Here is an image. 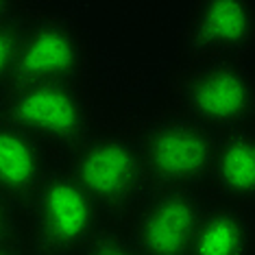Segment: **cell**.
I'll list each match as a JSON object with an SVG mask.
<instances>
[{
  "label": "cell",
  "instance_id": "obj_1",
  "mask_svg": "<svg viewBox=\"0 0 255 255\" xmlns=\"http://www.w3.org/2000/svg\"><path fill=\"white\" fill-rule=\"evenodd\" d=\"M63 170L92 199L103 218L125 223L153 192L135 142L123 135L90 133L70 153Z\"/></svg>",
  "mask_w": 255,
  "mask_h": 255
},
{
  "label": "cell",
  "instance_id": "obj_2",
  "mask_svg": "<svg viewBox=\"0 0 255 255\" xmlns=\"http://www.w3.org/2000/svg\"><path fill=\"white\" fill-rule=\"evenodd\" d=\"M216 142L218 131L183 114L166 116L146 125L135 146L150 190H199L210 177Z\"/></svg>",
  "mask_w": 255,
  "mask_h": 255
},
{
  "label": "cell",
  "instance_id": "obj_3",
  "mask_svg": "<svg viewBox=\"0 0 255 255\" xmlns=\"http://www.w3.org/2000/svg\"><path fill=\"white\" fill-rule=\"evenodd\" d=\"M0 118L42 146L70 153L90 135L92 116L83 92L68 83L11 85L0 94Z\"/></svg>",
  "mask_w": 255,
  "mask_h": 255
},
{
  "label": "cell",
  "instance_id": "obj_4",
  "mask_svg": "<svg viewBox=\"0 0 255 255\" xmlns=\"http://www.w3.org/2000/svg\"><path fill=\"white\" fill-rule=\"evenodd\" d=\"M183 116L227 131L249 125L255 112V79L249 61L203 59L190 63L177 85Z\"/></svg>",
  "mask_w": 255,
  "mask_h": 255
},
{
  "label": "cell",
  "instance_id": "obj_5",
  "mask_svg": "<svg viewBox=\"0 0 255 255\" xmlns=\"http://www.w3.org/2000/svg\"><path fill=\"white\" fill-rule=\"evenodd\" d=\"M24 212L35 255H81L103 225L92 199L63 168L48 172Z\"/></svg>",
  "mask_w": 255,
  "mask_h": 255
},
{
  "label": "cell",
  "instance_id": "obj_6",
  "mask_svg": "<svg viewBox=\"0 0 255 255\" xmlns=\"http://www.w3.org/2000/svg\"><path fill=\"white\" fill-rule=\"evenodd\" d=\"M83 79L85 48L74 22L61 13L26 20L11 85L68 83L81 88Z\"/></svg>",
  "mask_w": 255,
  "mask_h": 255
},
{
  "label": "cell",
  "instance_id": "obj_7",
  "mask_svg": "<svg viewBox=\"0 0 255 255\" xmlns=\"http://www.w3.org/2000/svg\"><path fill=\"white\" fill-rule=\"evenodd\" d=\"M205 207L199 190H155L131 216V247L137 255H188Z\"/></svg>",
  "mask_w": 255,
  "mask_h": 255
},
{
  "label": "cell",
  "instance_id": "obj_8",
  "mask_svg": "<svg viewBox=\"0 0 255 255\" xmlns=\"http://www.w3.org/2000/svg\"><path fill=\"white\" fill-rule=\"evenodd\" d=\"M255 9L247 0H207L194 4L185 33V57L247 61L255 44Z\"/></svg>",
  "mask_w": 255,
  "mask_h": 255
},
{
  "label": "cell",
  "instance_id": "obj_9",
  "mask_svg": "<svg viewBox=\"0 0 255 255\" xmlns=\"http://www.w3.org/2000/svg\"><path fill=\"white\" fill-rule=\"evenodd\" d=\"M50 170L48 150L0 118V194L24 212Z\"/></svg>",
  "mask_w": 255,
  "mask_h": 255
},
{
  "label": "cell",
  "instance_id": "obj_10",
  "mask_svg": "<svg viewBox=\"0 0 255 255\" xmlns=\"http://www.w3.org/2000/svg\"><path fill=\"white\" fill-rule=\"evenodd\" d=\"M207 181L220 203L253 210L255 203V131L251 125L218 133Z\"/></svg>",
  "mask_w": 255,
  "mask_h": 255
},
{
  "label": "cell",
  "instance_id": "obj_11",
  "mask_svg": "<svg viewBox=\"0 0 255 255\" xmlns=\"http://www.w3.org/2000/svg\"><path fill=\"white\" fill-rule=\"evenodd\" d=\"M253 210L218 203L205 207L188 255H253Z\"/></svg>",
  "mask_w": 255,
  "mask_h": 255
},
{
  "label": "cell",
  "instance_id": "obj_12",
  "mask_svg": "<svg viewBox=\"0 0 255 255\" xmlns=\"http://www.w3.org/2000/svg\"><path fill=\"white\" fill-rule=\"evenodd\" d=\"M24 22V15L18 13L15 18L0 24V94L9 88L11 79H13V68L15 59H18Z\"/></svg>",
  "mask_w": 255,
  "mask_h": 255
},
{
  "label": "cell",
  "instance_id": "obj_13",
  "mask_svg": "<svg viewBox=\"0 0 255 255\" xmlns=\"http://www.w3.org/2000/svg\"><path fill=\"white\" fill-rule=\"evenodd\" d=\"M81 255H137L131 247L129 238L123 236L118 229L101 225L98 231L92 236V240L85 245Z\"/></svg>",
  "mask_w": 255,
  "mask_h": 255
},
{
  "label": "cell",
  "instance_id": "obj_14",
  "mask_svg": "<svg viewBox=\"0 0 255 255\" xmlns=\"http://www.w3.org/2000/svg\"><path fill=\"white\" fill-rule=\"evenodd\" d=\"M0 236H22L20 234V212L0 194Z\"/></svg>",
  "mask_w": 255,
  "mask_h": 255
},
{
  "label": "cell",
  "instance_id": "obj_15",
  "mask_svg": "<svg viewBox=\"0 0 255 255\" xmlns=\"http://www.w3.org/2000/svg\"><path fill=\"white\" fill-rule=\"evenodd\" d=\"M0 255H24L22 236H0Z\"/></svg>",
  "mask_w": 255,
  "mask_h": 255
},
{
  "label": "cell",
  "instance_id": "obj_16",
  "mask_svg": "<svg viewBox=\"0 0 255 255\" xmlns=\"http://www.w3.org/2000/svg\"><path fill=\"white\" fill-rule=\"evenodd\" d=\"M18 15V7L13 2H0V24Z\"/></svg>",
  "mask_w": 255,
  "mask_h": 255
}]
</instances>
